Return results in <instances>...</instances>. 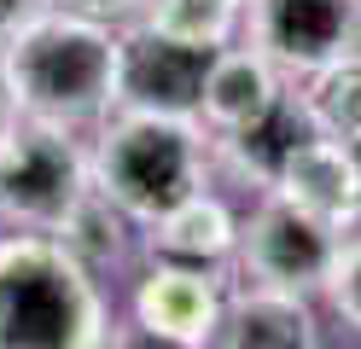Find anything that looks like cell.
I'll use <instances>...</instances> for the list:
<instances>
[{
	"mask_svg": "<svg viewBox=\"0 0 361 349\" xmlns=\"http://www.w3.org/2000/svg\"><path fill=\"white\" fill-rule=\"evenodd\" d=\"M6 64L24 116L94 134L123 99V23L47 6L6 41Z\"/></svg>",
	"mask_w": 361,
	"mask_h": 349,
	"instance_id": "cell-1",
	"label": "cell"
},
{
	"mask_svg": "<svg viewBox=\"0 0 361 349\" xmlns=\"http://www.w3.org/2000/svg\"><path fill=\"white\" fill-rule=\"evenodd\" d=\"M87 163H94V186L146 233L210 186L216 134L198 116L111 111L87 140Z\"/></svg>",
	"mask_w": 361,
	"mask_h": 349,
	"instance_id": "cell-2",
	"label": "cell"
},
{
	"mask_svg": "<svg viewBox=\"0 0 361 349\" xmlns=\"http://www.w3.org/2000/svg\"><path fill=\"white\" fill-rule=\"evenodd\" d=\"M111 309L53 233H0V349H105Z\"/></svg>",
	"mask_w": 361,
	"mask_h": 349,
	"instance_id": "cell-3",
	"label": "cell"
},
{
	"mask_svg": "<svg viewBox=\"0 0 361 349\" xmlns=\"http://www.w3.org/2000/svg\"><path fill=\"white\" fill-rule=\"evenodd\" d=\"M87 192L94 163L76 128L18 116L0 134V221H12L18 233H59Z\"/></svg>",
	"mask_w": 361,
	"mask_h": 349,
	"instance_id": "cell-4",
	"label": "cell"
},
{
	"mask_svg": "<svg viewBox=\"0 0 361 349\" xmlns=\"http://www.w3.org/2000/svg\"><path fill=\"white\" fill-rule=\"evenodd\" d=\"M338 245H344V233L326 227L321 216H309V209H298L286 192H257V204L245 209V227H239L233 274H239V286L326 297Z\"/></svg>",
	"mask_w": 361,
	"mask_h": 349,
	"instance_id": "cell-5",
	"label": "cell"
},
{
	"mask_svg": "<svg viewBox=\"0 0 361 349\" xmlns=\"http://www.w3.org/2000/svg\"><path fill=\"white\" fill-rule=\"evenodd\" d=\"M245 47H257L286 82H309L361 53V0H245Z\"/></svg>",
	"mask_w": 361,
	"mask_h": 349,
	"instance_id": "cell-6",
	"label": "cell"
},
{
	"mask_svg": "<svg viewBox=\"0 0 361 349\" xmlns=\"http://www.w3.org/2000/svg\"><path fill=\"white\" fill-rule=\"evenodd\" d=\"M228 291H233L228 274L187 268V262H152L146 256V268L134 274V291H128V320L180 349H210L221 309H228Z\"/></svg>",
	"mask_w": 361,
	"mask_h": 349,
	"instance_id": "cell-7",
	"label": "cell"
},
{
	"mask_svg": "<svg viewBox=\"0 0 361 349\" xmlns=\"http://www.w3.org/2000/svg\"><path fill=\"white\" fill-rule=\"evenodd\" d=\"M216 53L157 35L152 23H123V99L117 111H157V116H198Z\"/></svg>",
	"mask_w": 361,
	"mask_h": 349,
	"instance_id": "cell-8",
	"label": "cell"
},
{
	"mask_svg": "<svg viewBox=\"0 0 361 349\" xmlns=\"http://www.w3.org/2000/svg\"><path fill=\"white\" fill-rule=\"evenodd\" d=\"M314 134L309 123V111L298 93H280L274 105H268L262 116H251L245 128H228V134H216V169L228 175L233 186H245V192H274L280 175H286V163L298 157V146Z\"/></svg>",
	"mask_w": 361,
	"mask_h": 349,
	"instance_id": "cell-9",
	"label": "cell"
},
{
	"mask_svg": "<svg viewBox=\"0 0 361 349\" xmlns=\"http://www.w3.org/2000/svg\"><path fill=\"white\" fill-rule=\"evenodd\" d=\"M274 192H286L309 216H321L326 227L350 233V227H361V157H355V146H344L332 134H309L298 157L286 163Z\"/></svg>",
	"mask_w": 361,
	"mask_h": 349,
	"instance_id": "cell-10",
	"label": "cell"
},
{
	"mask_svg": "<svg viewBox=\"0 0 361 349\" xmlns=\"http://www.w3.org/2000/svg\"><path fill=\"white\" fill-rule=\"evenodd\" d=\"M239 227H245V216L233 209V198H221L216 186H204L198 198H187L180 209H169L164 221L146 227V256L152 262H187V268L233 274Z\"/></svg>",
	"mask_w": 361,
	"mask_h": 349,
	"instance_id": "cell-11",
	"label": "cell"
},
{
	"mask_svg": "<svg viewBox=\"0 0 361 349\" xmlns=\"http://www.w3.org/2000/svg\"><path fill=\"white\" fill-rule=\"evenodd\" d=\"M210 349H321L314 297L274 286H233Z\"/></svg>",
	"mask_w": 361,
	"mask_h": 349,
	"instance_id": "cell-12",
	"label": "cell"
},
{
	"mask_svg": "<svg viewBox=\"0 0 361 349\" xmlns=\"http://www.w3.org/2000/svg\"><path fill=\"white\" fill-rule=\"evenodd\" d=\"M286 93V76L268 64L257 47H221L216 64H210V82H204V105H198V123L210 134H228L245 128L251 116H262Z\"/></svg>",
	"mask_w": 361,
	"mask_h": 349,
	"instance_id": "cell-13",
	"label": "cell"
},
{
	"mask_svg": "<svg viewBox=\"0 0 361 349\" xmlns=\"http://www.w3.org/2000/svg\"><path fill=\"white\" fill-rule=\"evenodd\" d=\"M53 239L71 250L87 274H99V279H105L111 268H123L128 256H146V233L134 227L123 209L99 192V186H94V192H87L76 209H71V216H64V227L53 233Z\"/></svg>",
	"mask_w": 361,
	"mask_h": 349,
	"instance_id": "cell-14",
	"label": "cell"
},
{
	"mask_svg": "<svg viewBox=\"0 0 361 349\" xmlns=\"http://www.w3.org/2000/svg\"><path fill=\"white\" fill-rule=\"evenodd\" d=\"M298 99L309 111L314 134L361 146V53H350V59H338L326 70H314L309 82H298Z\"/></svg>",
	"mask_w": 361,
	"mask_h": 349,
	"instance_id": "cell-15",
	"label": "cell"
},
{
	"mask_svg": "<svg viewBox=\"0 0 361 349\" xmlns=\"http://www.w3.org/2000/svg\"><path fill=\"white\" fill-rule=\"evenodd\" d=\"M134 23H152L169 41L221 53V47H233V35H245V0H152L146 18Z\"/></svg>",
	"mask_w": 361,
	"mask_h": 349,
	"instance_id": "cell-16",
	"label": "cell"
},
{
	"mask_svg": "<svg viewBox=\"0 0 361 349\" xmlns=\"http://www.w3.org/2000/svg\"><path fill=\"white\" fill-rule=\"evenodd\" d=\"M326 302L361 338V227H350L344 245H338V262H332V279H326Z\"/></svg>",
	"mask_w": 361,
	"mask_h": 349,
	"instance_id": "cell-17",
	"label": "cell"
},
{
	"mask_svg": "<svg viewBox=\"0 0 361 349\" xmlns=\"http://www.w3.org/2000/svg\"><path fill=\"white\" fill-rule=\"evenodd\" d=\"M53 6H71L87 18H105V23H134V18H146L152 0H53Z\"/></svg>",
	"mask_w": 361,
	"mask_h": 349,
	"instance_id": "cell-18",
	"label": "cell"
},
{
	"mask_svg": "<svg viewBox=\"0 0 361 349\" xmlns=\"http://www.w3.org/2000/svg\"><path fill=\"white\" fill-rule=\"evenodd\" d=\"M47 6H53V0H0V47L24 30V23H35Z\"/></svg>",
	"mask_w": 361,
	"mask_h": 349,
	"instance_id": "cell-19",
	"label": "cell"
},
{
	"mask_svg": "<svg viewBox=\"0 0 361 349\" xmlns=\"http://www.w3.org/2000/svg\"><path fill=\"white\" fill-rule=\"evenodd\" d=\"M105 349H180V343H169V338H157V332H146V326H111V338H105Z\"/></svg>",
	"mask_w": 361,
	"mask_h": 349,
	"instance_id": "cell-20",
	"label": "cell"
},
{
	"mask_svg": "<svg viewBox=\"0 0 361 349\" xmlns=\"http://www.w3.org/2000/svg\"><path fill=\"white\" fill-rule=\"evenodd\" d=\"M18 87H12V64H6V47H0V134H6L12 123H18Z\"/></svg>",
	"mask_w": 361,
	"mask_h": 349,
	"instance_id": "cell-21",
	"label": "cell"
},
{
	"mask_svg": "<svg viewBox=\"0 0 361 349\" xmlns=\"http://www.w3.org/2000/svg\"><path fill=\"white\" fill-rule=\"evenodd\" d=\"M355 157H361V146H355Z\"/></svg>",
	"mask_w": 361,
	"mask_h": 349,
	"instance_id": "cell-22",
	"label": "cell"
}]
</instances>
